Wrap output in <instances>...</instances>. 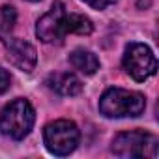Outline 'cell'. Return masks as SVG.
Instances as JSON below:
<instances>
[{
    "label": "cell",
    "mask_w": 159,
    "mask_h": 159,
    "mask_svg": "<svg viewBox=\"0 0 159 159\" xmlns=\"http://www.w3.org/2000/svg\"><path fill=\"white\" fill-rule=\"evenodd\" d=\"M64 19H66V6L62 2H54L52 8L36 25L38 38L43 43H62V39L66 36Z\"/></svg>",
    "instance_id": "obj_6"
},
{
    "label": "cell",
    "mask_w": 159,
    "mask_h": 159,
    "mask_svg": "<svg viewBox=\"0 0 159 159\" xmlns=\"http://www.w3.org/2000/svg\"><path fill=\"white\" fill-rule=\"evenodd\" d=\"M30 2H39V0H30Z\"/></svg>",
    "instance_id": "obj_15"
},
{
    "label": "cell",
    "mask_w": 159,
    "mask_h": 159,
    "mask_svg": "<svg viewBox=\"0 0 159 159\" xmlns=\"http://www.w3.org/2000/svg\"><path fill=\"white\" fill-rule=\"evenodd\" d=\"M124 69L135 79L142 83L148 77H152L157 69V60L150 47L142 43H129L124 54Z\"/></svg>",
    "instance_id": "obj_5"
},
{
    "label": "cell",
    "mask_w": 159,
    "mask_h": 159,
    "mask_svg": "<svg viewBox=\"0 0 159 159\" xmlns=\"http://www.w3.org/2000/svg\"><path fill=\"white\" fill-rule=\"evenodd\" d=\"M146 109V99L139 92L124 88H109L99 99V111L107 118L139 116Z\"/></svg>",
    "instance_id": "obj_1"
},
{
    "label": "cell",
    "mask_w": 159,
    "mask_h": 159,
    "mask_svg": "<svg viewBox=\"0 0 159 159\" xmlns=\"http://www.w3.org/2000/svg\"><path fill=\"white\" fill-rule=\"evenodd\" d=\"M47 86L60 96H77L83 90V83L73 73H52L47 79Z\"/></svg>",
    "instance_id": "obj_8"
},
{
    "label": "cell",
    "mask_w": 159,
    "mask_h": 159,
    "mask_svg": "<svg viewBox=\"0 0 159 159\" xmlns=\"http://www.w3.org/2000/svg\"><path fill=\"white\" fill-rule=\"evenodd\" d=\"M112 153L124 159L131 157H150L157 155V139L146 131H125L114 137Z\"/></svg>",
    "instance_id": "obj_3"
},
{
    "label": "cell",
    "mask_w": 159,
    "mask_h": 159,
    "mask_svg": "<svg viewBox=\"0 0 159 159\" xmlns=\"http://www.w3.org/2000/svg\"><path fill=\"white\" fill-rule=\"evenodd\" d=\"M34 120L36 114L32 105L26 99H15L0 112V131L15 140H21L30 133Z\"/></svg>",
    "instance_id": "obj_2"
},
{
    "label": "cell",
    "mask_w": 159,
    "mask_h": 159,
    "mask_svg": "<svg viewBox=\"0 0 159 159\" xmlns=\"http://www.w3.org/2000/svg\"><path fill=\"white\" fill-rule=\"evenodd\" d=\"M69 62L75 69H79L84 75H92L99 69V60L98 56L92 52V51H86V49H75L71 54H69Z\"/></svg>",
    "instance_id": "obj_9"
},
{
    "label": "cell",
    "mask_w": 159,
    "mask_h": 159,
    "mask_svg": "<svg viewBox=\"0 0 159 159\" xmlns=\"http://www.w3.org/2000/svg\"><path fill=\"white\" fill-rule=\"evenodd\" d=\"M10 83H11V79H10V73L6 69L0 67V94H4L8 88H10Z\"/></svg>",
    "instance_id": "obj_13"
},
{
    "label": "cell",
    "mask_w": 159,
    "mask_h": 159,
    "mask_svg": "<svg viewBox=\"0 0 159 159\" xmlns=\"http://www.w3.org/2000/svg\"><path fill=\"white\" fill-rule=\"evenodd\" d=\"M45 146L54 155H67L79 144V129L71 120L51 122L43 131Z\"/></svg>",
    "instance_id": "obj_4"
},
{
    "label": "cell",
    "mask_w": 159,
    "mask_h": 159,
    "mask_svg": "<svg viewBox=\"0 0 159 159\" xmlns=\"http://www.w3.org/2000/svg\"><path fill=\"white\" fill-rule=\"evenodd\" d=\"M17 21V13H15V8L13 6H2L0 10V38L8 39L10 32L13 30V25Z\"/></svg>",
    "instance_id": "obj_11"
},
{
    "label": "cell",
    "mask_w": 159,
    "mask_h": 159,
    "mask_svg": "<svg viewBox=\"0 0 159 159\" xmlns=\"http://www.w3.org/2000/svg\"><path fill=\"white\" fill-rule=\"evenodd\" d=\"M83 2H86L94 10H105L107 6H112L116 0H83Z\"/></svg>",
    "instance_id": "obj_12"
},
{
    "label": "cell",
    "mask_w": 159,
    "mask_h": 159,
    "mask_svg": "<svg viewBox=\"0 0 159 159\" xmlns=\"http://www.w3.org/2000/svg\"><path fill=\"white\" fill-rule=\"evenodd\" d=\"M6 43V52H8V60L21 71H32L34 66H36V60H38V54H36V49L25 41V39H19V38H11V39H4Z\"/></svg>",
    "instance_id": "obj_7"
},
{
    "label": "cell",
    "mask_w": 159,
    "mask_h": 159,
    "mask_svg": "<svg viewBox=\"0 0 159 159\" xmlns=\"http://www.w3.org/2000/svg\"><path fill=\"white\" fill-rule=\"evenodd\" d=\"M64 28H66V34H81V36H88L94 30L92 21L81 13H69V15L66 13Z\"/></svg>",
    "instance_id": "obj_10"
},
{
    "label": "cell",
    "mask_w": 159,
    "mask_h": 159,
    "mask_svg": "<svg viewBox=\"0 0 159 159\" xmlns=\"http://www.w3.org/2000/svg\"><path fill=\"white\" fill-rule=\"evenodd\" d=\"M137 6H139V10H146L152 6V0H137Z\"/></svg>",
    "instance_id": "obj_14"
}]
</instances>
